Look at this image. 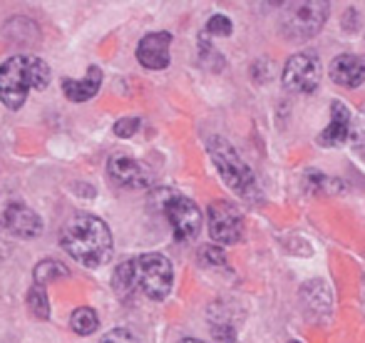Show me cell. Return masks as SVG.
Listing matches in <instances>:
<instances>
[{
    "mask_svg": "<svg viewBox=\"0 0 365 343\" xmlns=\"http://www.w3.org/2000/svg\"><path fill=\"white\" fill-rule=\"evenodd\" d=\"M172 284L174 269L164 254H142L137 259H127L112 274V286L120 299H130L140 291L147 299L162 301L169 296Z\"/></svg>",
    "mask_w": 365,
    "mask_h": 343,
    "instance_id": "cell-1",
    "label": "cell"
},
{
    "mask_svg": "<svg viewBox=\"0 0 365 343\" xmlns=\"http://www.w3.org/2000/svg\"><path fill=\"white\" fill-rule=\"evenodd\" d=\"M60 244L77 264L87 266V269L105 266L115 252L110 227L100 217L85 212L75 214L73 219L65 222L63 232H60Z\"/></svg>",
    "mask_w": 365,
    "mask_h": 343,
    "instance_id": "cell-2",
    "label": "cell"
},
{
    "mask_svg": "<svg viewBox=\"0 0 365 343\" xmlns=\"http://www.w3.org/2000/svg\"><path fill=\"white\" fill-rule=\"evenodd\" d=\"M48 63L35 55H15L0 65V100L8 110H20L30 90H45L50 85Z\"/></svg>",
    "mask_w": 365,
    "mask_h": 343,
    "instance_id": "cell-3",
    "label": "cell"
},
{
    "mask_svg": "<svg viewBox=\"0 0 365 343\" xmlns=\"http://www.w3.org/2000/svg\"><path fill=\"white\" fill-rule=\"evenodd\" d=\"M207 147H209V157H212V162L217 165L221 179L229 184V189H234V192L244 199L259 197V184H256L254 172L241 160V155L234 150L231 142H226L224 137H212Z\"/></svg>",
    "mask_w": 365,
    "mask_h": 343,
    "instance_id": "cell-4",
    "label": "cell"
},
{
    "mask_svg": "<svg viewBox=\"0 0 365 343\" xmlns=\"http://www.w3.org/2000/svg\"><path fill=\"white\" fill-rule=\"evenodd\" d=\"M328 3H291L286 5L281 28L284 35L291 40H308L326 25L328 20Z\"/></svg>",
    "mask_w": 365,
    "mask_h": 343,
    "instance_id": "cell-5",
    "label": "cell"
},
{
    "mask_svg": "<svg viewBox=\"0 0 365 343\" xmlns=\"http://www.w3.org/2000/svg\"><path fill=\"white\" fill-rule=\"evenodd\" d=\"M162 209L179 242H192V239L199 237V232H202V212H199V207L192 199L177 192H167Z\"/></svg>",
    "mask_w": 365,
    "mask_h": 343,
    "instance_id": "cell-6",
    "label": "cell"
},
{
    "mask_svg": "<svg viewBox=\"0 0 365 343\" xmlns=\"http://www.w3.org/2000/svg\"><path fill=\"white\" fill-rule=\"evenodd\" d=\"M207 222H209V234L217 244H236L244 234V217H241L239 207H234L231 202H219L209 204L207 209Z\"/></svg>",
    "mask_w": 365,
    "mask_h": 343,
    "instance_id": "cell-7",
    "label": "cell"
},
{
    "mask_svg": "<svg viewBox=\"0 0 365 343\" xmlns=\"http://www.w3.org/2000/svg\"><path fill=\"white\" fill-rule=\"evenodd\" d=\"M321 83V63L316 55L298 53L286 63L284 85L291 92H313Z\"/></svg>",
    "mask_w": 365,
    "mask_h": 343,
    "instance_id": "cell-8",
    "label": "cell"
},
{
    "mask_svg": "<svg viewBox=\"0 0 365 343\" xmlns=\"http://www.w3.org/2000/svg\"><path fill=\"white\" fill-rule=\"evenodd\" d=\"M0 224L18 239H35L43 234V219H40V214L20 202H13L3 209Z\"/></svg>",
    "mask_w": 365,
    "mask_h": 343,
    "instance_id": "cell-9",
    "label": "cell"
},
{
    "mask_svg": "<svg viewBox=\"0 0 365 343\" xmlns=\"http://www.w3.org/2000/svg\"><path fill=\"white\" fill-rule=\"evenodd\" d=\"M107 172H110L112 182L125 189H147L149 184H152V172H149L142 162H137L135 157L122 155V152L110 157Z\"/></svg>",
    "mask_w": 365,
    "mask_h": 343,
    "instance_id": "cell-10",
    "label": "cell"
},
{
    "mask_svg": "<svg viewBox=\"0 0 365 343\" xmlns=\"http://www.w3.org/2000/svg\"><path fill=\"white\" fill-rule=\"evenodd\" d=\"M169 48H172V33H149L137 45V60L147 70H164L169 65Z\"/></svg>",
    "mask_w": 365,
    "mask_h": 343,
    "instance_id": "cell-11",
    "label": "cell"
},
{
    "mask_svg": "<svg viewBox=\"0 0 365 343\" xmlns=\"http://www.w3.org/2000/svg\"><path fill=\"white\" fill-rule=\"evenodd\" d=\"M351 135V107L341 100L331 102V122L328 127L316 137V142L321 147H336L343 145Z\"/></svg>",
    "mask_w": 365,
    "mask_h": 343,
    "instance_id": "cell-12",
    "label": "cell"
},
{
    "mask_svg": "<svg viewBox=\"0 0 365 343\" xmlns=\"http://www.w3.org/2000/svg\"><path fill=\"white\" fill-rule=\"evenodd\" d=\"M331 80L343 87H358L365 83V58L363 55H338L328 68Z\"/></svg>",
    "mask_w": 365,
    "mask_h": 343,
    "instance_id": "cell-13",
    "label": "cell"
},
{
    "mask_svg": "<svg viewBox=\"0 0 365 343\" xmlns=\"http://www.w3.org/2000/svg\"><path fill=\"white\" fill-rule=\"evenodd\" d=\"M102 87V70L97 65L87 68V75L82 80H70L65 78L63 80V92L70 102H87L100 92Z\"/></svg>",
    "mask_w": 365,
    "mask_h": 343,
    "instance_id": "cell-14",
    "label": "cell"
},
{
    "mask_svg": "<svg viewBox=\"0 0 365 343\" xmlns=\"http://www.w3.org/2000/svg\"><path fill=\"white\" fill-rule=\"evenodd\" d=\"M70 329H73L77 336L95 334V331L100 329V319H97L95 309H90V306H82V309H77L75 314L70 316Z\"/></svg>",
    "mask_w": 365,
    "mask_h": 343,
    "instance_id": "cell-15",
    "label": "cell"
},
{
    "mask_svg": "<svg viewBox=\"0 0 365 343\" xmlns=\"http://www.w3.org/2000/svg\"><path fill=\"white\" fill-rule=\"evenodd\" d=\"M65 276H70V269L58 259H45L35 266V284H40V286L50 284V281H55V279H65Z\"/></svg>",
    "mask_w": 365,
    "mask_h": 343,
    "instance_id": "cell-16",
    "label": "cell"
},
{
    "mask_svg": "<svg viewBox=\"0 0 365 343\" xmlns=\"http://www.w3.org/2000/svg\"><path fill=\"white\" fill-rule=\"evenodd\" d=\"M28 309L33 316H38V319H50V301H48V291H45V286L40 284H33L28 291Z\"/></svg>",
    "mask_w": 365,
    "mask_h": 343,
    "instance_id": "cell-17",
    "label": "cell"
},
{
    "mask_svg": "<svg viewBox=\"0 0 365 343\" xmlns=\"http://www.w3.org/2000/svg\"><path fill=\"white\" fill-rule=\"evenodd\" d=\"M231 30H234V25L226 15H212L207 23V35H217V38L224 35L226 38V35H231Z\"/></svg>",
    "mask_w": 365,
    "mask_h": 343,
    "instance_id": "cell-18",
    "label": "cell"
},
{
    "mask_svg": "<svg viewBox=\"0 0 365 343\" xmlns=\"http://www.w3.org/2000/svg\"><path fill=\"white\" fill-rule=\"evenodd\" d=\"M140 125H142V122L137 120V117H122V120H117V122H115V135L125 140V137H132V135H135V132L140 130Z\"/></svg>",
    "mask_w": 365,
    "mask_h": 343,
    "instance_id": "cell-19",
    "label": "cell"
},
{
    "mask_svg": "<svg viewBox=\"0 0 365 343\" xmlns=\"http://www.w3.org/2000/svg\"><path fill=\"white\" fill-rule=\"evenodd\" d=\"M100 343H142V341L137 339L132 331H127V329H112Z\"/></svg>",
    "mask_w": 365,
    "mask_h": 343,
    "instance_id": "cell-20",
    "label": "cell"
},
{
    "mask_svg": "<svg viewBox=\"0 0 365 343\" xmlns=\"http://www.w3.org/2000/svg\"><path fill=\"white\" fill-rule=\"evenodd\" d=\"M199 257H202L204 264H209V266H224L226 264L224 249H219V247H204Z\"/></svg>",
    "mask_w": 365,
    "mask_h": 343,
    "instance_id": "cell-21",
    "label": "cell"
},
{
    "mask_svg": "<svg viewBox=\"0 0 365 343\" xmlns=\"http://www.w3.org/2000/svg\"><path fill=\"white\" fill-rule=\"evenodd\" d=\"M179 343H204V341H199V339H184V341H179Z\"/></svg>",
    "mask_w": 365,
    "mask_h": 343,
    "instance_id": "cell-22",
    "label": "cell"
},
{
    "mask_svg": "<svg viewBox=\"0 0 365 343\" xmlns=\"http://www.w3.org/2000/svg\"><path fill=\"white\" fill-rule=\"evenodd\" d=\"M293 343H296V341H293Z\"/></svg>",
    "mask_w": 365,
    "mask_h": 343,
    "instance_id": "cell-23",
    "label": "cell"
}]
</instances>
